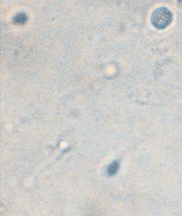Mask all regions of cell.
<instances>
[{
	"label": "cell",
	"mask_w": 182,
	"mask_h": 216,
	"mask_svg": "<svg viewBox=\"0 0 182 216\" xmlns=\"http://www.w3.org/2000/svg\"><path fill=\"white\" fill-rule=\"evenodd\" d=\"M151 23L158 29H164L172 21V13L166 7H159L151 15Z\"/></svg>",
	"instance_id": "cell-1"
},
{
	"label": "cell",
	"mask_w": 182,
	"mask_h": 216,
	"mask_svg": "<svg viewBox=\"0 0 182 216\" xmlns=\"http://www.w3.org/2000/svg\"><path fill=\"white\" fill-rule=\"evenodd\" d=\"M118 169H119V162L118 161H115V162H111L108 167H107V175L108 176H114L118 172Z\"/></svg>",
	"instance_id": "cell-2"
},
{
	"label": "cell",
	"mask_w": 182,
	"mask_h": 216,
	"mask_svg": "<svg viewBox=\"0 0 182 216\" xmlns=\"http://www.w3.org/2000/svg\"><path fill=\"white\" fill-rule=\"evenodd\" d=\"M26 21H27L26 14H17L14 17V22L16 24H24V23H26Z\"/></svg>",
	"instance_id": "cell-3"
}]
</instances>
